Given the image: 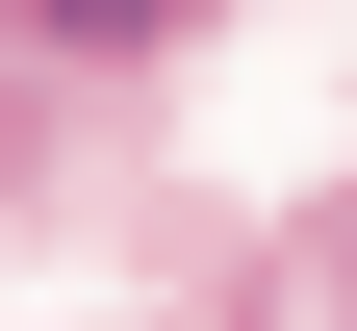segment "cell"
I'll use <instances>...</instances> for the list:
<instances>
[{"instance_id":"1","label":"cell","mask_w":357,"mask_h":331,"mask_svg":"<svg viewBox=\"0 0 357 331\" xmlns=\"http://www.w3.org/2000/svg\"><path fill=\"white\" fill-rule=\"evenodd\" d=\"M0 26H52V52H128V26H204V0H0Z\"/></svg>"}]
</instances>
